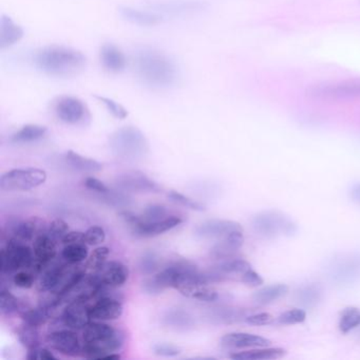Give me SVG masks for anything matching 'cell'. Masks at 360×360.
Segmentation results:
<instances>
[{
  "mask_svg": "<svg viewBox=\"0 0 360 360\" xmlns=\"http://www.w3.org/2000/svg\"><path fill=\"white\" fill-rule=\"evenodd\" d=\"M138 267L143 276H153L161 269V262L155 252L147 250L139 259Z\"/></svg>",
  "mask_w": 360,
  "mask_h": 360,
  "instance_id": "ab89813d",
  "label": "cell"
},
{
  "mask_svg": "<svg viewBox=\"0 0 360 360\" xmlns=\"http://www.w3.org/2000/svg\"><path fill=\"white\" fill-rule=\"evenodd\" d=\"M70 231L69 224L66 221L63 219H54L49 225H48L47 233L48 236L52 238L56 242H62L65 236Z\"/></svg>",
  "mask_w": 360,
  "mask_h": 360,
  "instance_id": "ee69618b",
  "label": "cell"
},
{
  "mask_svg": "<svg viewBox=\"0 0 360 360\" xmlns=\"http://www.w3.org/2000/svg\"><path fill=\"white\" fill-rule=\"evenodd\" d=\"M206 5L199 0H162L148 4V9L162 16H182L197 13L205 9Z\"/></svg>",
  "mask_w": 360,
  "mask_h": 360,
  "instance_id": "9a60e30c",
  "label": "cell"
},
{
  "mask_svg": "<svg viewBox=\"0 0 360 360\" xmlns=\"http://www.w3.org/2000/svg\"><path fill=\"white\" fill-rule=\"evenodd\" d=\"M34 261L33 248L16 238H9L0 250V274L8 276L24 269L30 271Z\"/></svg>",
  "mask_w": 360,
  "mask_h": 360,
  "instance_id": "5b68a950",
  "label": "cell"
},
{
  "mask_svg": "<svg viewBox=\"0 0 360 360\" xmlns=\"http://www.w3.org/2000/svg\"><path fill=\"white\" fill-rule=\"evenodd\" d=\"M46 231L47 229H46L45 221L39 217H32L28 220L14 221L8 233H11V237L26 243V242L34 241L37 236L46 233Z\"/></svg>",
  "mask_w": 360,
  "mask_h": 360,
  "instance_id": "ffe728a7",
  "label": "cell"
},
{
  "mask_svg": "<svg viewBox=\"0 0 360 360\" xmlns=\"http://www.w3.org/2000/svg\"><path fill=\"white\" fill-rule=\"evenodd\" d=\"M307 319V311L302 309H292L284 311L278 317V322L284 326H292V324L302 323Z\"/></svg>",
  "mask_w": 360,
  "mask_h": 360,
  "instance_id": "f6af8a7d",
  "label": "cell"
},
{
  "mask_svg": "<svg viewBox=\"0 0 360 360\" xmlns=\"http://www.w3.org/2000/svg\"><path fill=\"white\" fill-rule=\"evenodd\" d=\"M120 216L129 226L134 236L138 238L157 237L166 231L176 229L184 221L181 217L174 216V214H170V216L166 217L162 220L155 221V222H143L140 216L132 212H123L120 214Z\"/></svg>",
  "mask_w": 360,
  "mask_h": 360,
  "instance_id": "52a82bcc",
  "label": "cell"
},
{
  "mask_svg": "<svg viewBox=\"0 0 360 360\" xmlns=\"http://www.w3.org/2000/svg\"><path fill=\"white\" fill-rule=\"evenodd\" d=\"M163 324L176 330H188L195 328V320L188 311L184 309H170L164 315Z\"/></svg>",
  "mask_w": 360,
  "mask_h": 360,
  "instance_id": "83f0119b",
  "label": "cell"
},
{
  "mask_svg": "<svg viewBox=\"0 0 360 360\" xmlns=\"http://www.w3.org/2000/svg\"><path fill=\"white\" fill-rule=\"evenodd\" d=\"M65 162L69 167L79 172L86 174H96L103 170L102 163L91 159V158L84 157L79 153L73 150L66 151L64 155Z\"/></svg>",
  "mask_w": 360,
  "mask_h": 360,
  "instance_id": "4316f807",
  "label": "cell"
},
{
  "mask_svg": "<svg viewBox=\"0 0 360 360\" xmlns=\"http://www.w3.org/2000/svg\"><path fill=\"white\" fill-rule=\"evenodd\" d=\"M212 269L224 276L226 280L233 277H239L240 279V277L246 271L252 269V265L245 259L233 257V258L227 259V260L219 261Z\"/></svg>",
  "mask_w": 360,
  "mask_h": 360,
  "instance_id": "f1b7e54d",
  "label": "cell"
},
{
  "mask_svg": "<svg viewBox=\"0 0 360 360\" xmlns=\"http://www.w3.org/2000/svg\"><path fill=\"white\" fill-rule=\"evenodd\" d=\"M16 334H18V340L25 347H27L28 351L41 347L39 328L22 322V326L16 330Z\"/></svg>",
  "mask_w": 360,
  "mask_h": 360,
  "instance_id": "74e56055",
  "label": "cell"
},
{
  "mask_svg": "<svg viewBox=\"0 0 360 360\" xmlns=\"http://www.w3.org/2000/svg\"><path fill=\"white\" fill-rule=\"evenodd\" d=\"M106 240V231L100 225H94L84 233V242L89 246H98Z\"/></svg>",
  "mask_w": 360,
  "mask_h": 360,
  "instance_id": "bcb514c9",
  "label": "cell"
},
{
  "mask_svg": "<svg viewBox=\"0 0 360 360\" xmlns=\"http://www.w3.org/2000/svg\"><path fill=\"white\" fill-rule=\"evenodd\" d=\"M245 314V311L242 309L220 307V309H214L210 314V319L214 320L216 323H233V322L245 319L248 317Z\"/></svg>",
  "mask_w": 360,
  "mask_h": 360,
  "instance_id": "8d00e7d4",
  "label": "cell"
},
{
  "mask_svg": "<svg viewBox=\"0 0 360 360\" xmlns=\"http://www.w3.org/2000/svg\"><path fill=\"white\" fill-rule=\"evenodd\" d=\"M339 330L343 334H347L351 330L360 326V309L357 307H347L343 309L339 317Z\"/></svg>",
  "mask_w": 360,
  "mask_h": 360,
  "instance_id": "f35d334b",
  "label": "cell"
},
{
  "mask_svg": "<svg viewBox=\"0 0 360 360\" xmlns=\"http://www.w3.org/2000/svg\"><path fill=\"white\" fill-rule=\"evenodd\" d=\"M286 351L281 347H254L248 351L231 354L229 357L236 360H271L285 356Z\"/></svg>",
  "mask_w": 360,
  "mask_h": 360,
  "instance_id": "484cf974",
  "label": "cell"
},
{
  "mask_svg": "<svg viewBox=\"0 0 360 360\" xmlns=\"http://www.w3.org/2000/svg\"><path fill=\"white\" fill-rule=\"evenodd\" d=\"M33 63L39 71L50 77H70L86 68L87 58L75 48L50 45L34 52Z\"/></svg>",
  "mask_w": 360,
  "mask_h": 360,
  "instance_id": "7a4b0ae2",
  "label": "cell"
},
{
  "mask_svg": "<svg viewBox=\"0 0 360 360\" xmlns=\"http://www.w3.org/2000/svg\"><path fill=\"white\" fill-rule=\"evenodd\" d=\"M134 68L140 81L155 89H169L180 82V70L176 62L153 48H142L136 52Z\"/></svg>",
  "mask_w": 360,
  "mask_h": 360,
  "instance_id": "6da1fadb",
  "label": "cell"
},
{
  "mask_svg": "<svg viewBox=\"0 0 360 360\" xmlns=\"http://www.w3.org/2000/svg\"><path fill=\"white\" fill-rule=\"evenodd\" d=\"M109 254H110V250L106 246H100L96 248L94 252L90 255L89 258L87 260V264L86 267L91 269L92 271H98L105 263L107 262Z\"/></svg>",
  "mask_w": 360,
  "mask_h": 360,
  "instance_id": "b9f144b4",
  "label": "cell"
},
{
  "mask_svg": "<svg viewBox=\"0 0 360 360\" xmlns=\"http://www.w3.org/2000/svg\"><path fill=\"white\" fill-rule=\"evenodd\" d=\"M100 60L103 67L111 73L122 72L127 66L125 54L115 44L107 43L101 47Z\"/></svg>",
  "mask_w": 360,
  "mask_h": 360,
  "instance_id": "603a6c76",
  "label": "cell"
},
{
  "mask_svg": "<svg viewBox=\"0 0 360 360\" xmlns=\"http://www.w3.org/2000/svg\"><path fill=\"white\" fill-rule=\"evenodd\" d=\"M84 184L90 191H96V193H101V195H105V193L110 191L108 186L103 181L98 180V178H94V176L86 178V180L84 181Z\"/></svg>",
  "mask_w": 360,
  "mask_h": 360,
  "instance_id": "f5cc1de1",
  "label": "cell"
},
{
  "mask_svg": "<svg viewBox=\"0 0 360 360\" xmlns=\"http://www.w3.org/2000/svg\"><path fill=\"white\" fill-rule=\"evenodd\" d=\"M143 292L151 296H158L165 290V288L159 283L155 275L147 276L142 281Z\"/></svg>",
  "mask_w": 360,
  "mask_h": 360,
  "instance_id": "681fc988",
  "label": "cell"
},
{
  "mask_svg": "<svg viewBox=\"0 0 360 360\" xmlns=\"http://www.w3.org/2000/svg\"><path fill=\"white\" fill-rule=\"evenodd\" d=\"M328 275L335 283L345 285L360 279V252H347L335 257L328 266Z\"/></svg>",
  "mask_w": 360,
  "mask_h": 360,
  "instance_id": "30bf717a",
  "label": "cell"
},
{
  "mask_svg": "<svg viewBox=\"0 0 360 360\" xmlns=\"http://www.w3.org/2000/svg\"><path fill=\"white\" fill-rule=\"evenodd\" d=\"M252 229L259 236L267 239L279 236H292L297 231L296 224L277 210L259 212L252 219Z\"/></svg>",
  "mask_w": 360,
  "mask_h": 360,
  "instance_id": "8992f818",
  "label": "cell"
},
{
  "mask_svg": "<svg viewBox=\"0 0 360 360\" xmlns=\"http://www.w3.org/2000/svg\"><path fill=\"white\" fill-rule=\"evenodd\" d=\"M49 347L62 355L68 357H82L83 342L72 328L56 330L47 336Z\"/></svg>",
  "mask_w": 360,
  "mask_h": 360,
  "instance_id": "5bb4252c",
  "label": "cell"
},
{
  "mask_svg": "<svg viewBox=\"0 0 360 360\" xmlns=\"http://www.w3.org/2000/svg\"><path fill=\"white\" fill-rule=\"evenodd\" d=\"M240 281L243 282L246 285L252 286V288H258L264 282L263 278L252 267L240 277Z\"/></svg>",
  "mask_w": 360,
  "mask_h": 360,
  "instance_id": "816d5d0a",
  "label": "cell"
},
{
  "mask_svg": "<svg viewBox=\"0 0 360 360\" xmlns=\"http://www.w3.org/2000/svg\"><path fill=\"white\" fill-rule=\"evenodd\" d=\"M13 283L18 288H25V290L33 288L35 283V274L29 271V269L18 271V273L14 274Z\"/></svg>",
  "mask_w": 360,
  "mask_h": 360,
  "instance_id": "c3c4849f",
  "label": "cell"
},
{
  "mask_svg": "<svg viewBox=\"0 0 360 360\" xmlns=\"http://www.w3.org/2000/svg\"><path fill=\"white\" fill-rule=\"evenodd\" d=\"M109 147L115 157L124 161H139L146 157L149 142L140 128L124 126L109 138Z\"/></svg>",
  "mask_w": 360,
  "mask_h": 360,
  "instance_id": "277c9868",
  "label": "cell"
},
{
  "mask_svg": "<svg viewBox=\"0 0 360 360\" xmlns=\"http://www.w3.org/2000/svg\"><path fill=\"white\" fill-rule=\"evenodd\" d=\"M39 359L41 360H58V357L46 347H39Z\"/></svg>",
  "mask_w": 360,
  "mask_h": 360,
  "instance_id": "9f6ffc18",
  "label": "cell"
},
{
  "mask_svg": "<svg viewBox=\"0 0 360 360\" xmlns=\"http://www.w3.org/2000/svg\"><path fill=\"white\" fill-rule=\"evenodd\" d=\"M122 356L117 353H109L106 354V355L102 356L98 360H120L121 359Z\"/></svg>",
  "mask_w": 360,
  "mask_h": 360,
  "instance_id": "680465c9",
  "label": "cell"
},
{
  "mask_svg": "<svg viewBox=\"0 0 360 360\" xmlns=\"http://www.w3.org/2000/svg\"><path fill=\"white\" fill-rule=\"evenodd\" d=\"M51 314L52 311H50L49 309L43 307V305H39L37 309L30 307H27L20 315L22 317V322L39 328L51 317Z\"/></svg>",
  "mask_w": 360,
  "mask_h": 360,
  "instance_id": "d590c367",
  "label": "cell"
},
{
  "mask_svg": "<svg viewBox=\"0 0 360 360\" xmlns=\"http://www.w3.org/2000/svg\"><path fill=\"white\" fill-rule=\"evenodd\" d=\"M178 290L187 298L197 299L204 302H214L219 299L218 292L204 284H188Z\"/></svg>",
  "mask_w": 360,
  "mask_h": 360,
  "instance_id": "d6a6232c",
  "label": "cell"
},
{
  "mask_svg": "<svg viewBox=\"0 0 360 360\" xmlns=\"http://www.w3.org/2000/svg\"><path fill=\"white\" fill-rule=\"evenodd\" d=\"M115 185L122 191L136 193H159L161 185L139 170H128L117 176Z\"/></svg>",
  "mask_w": 360,
  "mask_h": 360,
  "instance_id": "4fadbf2b",
  "label": "cell"
},
{
  "mask_svg": "<svg viewBox=\"0 0 360 360\" xmlns=\"http://www.w3.org/2000/svg\"><path fill=\"white\" fill-rule=\"evenodd\" d=\"M124 307L119 295H107L90 307V318L96 321H115L123 315Z\"/></svg>",
  "mask_w": 360,
  "mask_h": 360,
  "instance_id": "2e32d148",
  "label": "cell"
},
{
  "mask_svg": "<svg viewBox=\"0 0 360 360\" xmlns=\"http://www.w3.org/2000/svg\"><path fill=\"white\" fill-rule=\"evenodd\" d=\"M139 216L143 222H155V221L162 220L170 214L166 206L162 205V204H149L144 208L142 214Z\"/></svg>",
  "mask_w": 360,
  "mask_h": 360,
  "instance_id": "60d3db41",
  "label": "cell"
},
{
  "mask_svg": "<svg viewBox=\"0 0 360 360\" xmlns=\"http://www.w3.org/2000/svg\"><path fill=\"white\" fill-rule=\"evenodd\" d=\"M83 353L82 357L98 360L102 356L115 353L125 342L124 333L105 321L91 320L82 334Z\"/></svg>",
  "mask_w": 360,
  "mask_h": 360,
  "instance_id": "3957f363",
  "label": "cell"
},
{
  "mask_svg": "<svg viewBox=\"0 0 360 360\" xmlns=\"http://www.w3.org/2000/svg\"><path fill=\"white\" fill-rule=\"evenodd\" d=\"M221 345L229 349H254L271 345V341L259 335L250 333L233 332L225 334L221 338Z\"/></svg>",
  "mask_w": 360,
  "mask_h": 360,
  "instance_id": "44dd1931",
  "label": "cell"
},
{
  "mask_svg": "<svg viewBox=\"0 0 360 360\" xmlns=\"http://www.w3.org/2000/svg\"><path fill=\"white\" fill-rule=\"evenodd\" d=\"M119 12L123 20L130 24L136 25V26H157V25L161 24L164 20V16L150 9H136V8L124 6V7H120Z\"/></svg>",
  "mask_w": 360,
  "mask_h": 360,
  "instance_id": "7402d4cb",
  "label": "cell"
},
{
  "mask_svg": "<svg viewBox=\"0 0 360 360\" xmlns=\"http://www.w3.org/2000/svg\"><path fill=\"white\" fill-rule=\"evenodd\" d=\"M47 181V172L39 168H18L6 172L0 178L3 191H28L41 186Z\"/></svg>",
  "mask_w": 360,
  "mask_h": 360,
  "instance_id": "ba28073f",
  "label": "cell"
},
{
  "mask_svg": "<svg viewBox=\"0 0 360 360\" xmlns=\"http://www.w3.org/2000/svg\"><path fill=\"white\" fill-rule=\"evenodd\" d=\"M89 256V250L85 242L66 244L62 250V258L68 264H79Z\"/></svg>",
  "mask_w": 360,
  "mask_h": 360,
  "instance_id": "836d02e7",
  "label": "cell"
},
{
  "mask_svg": "<svg viewBox=\"0 0 360 360\" xmlns=\"http://www.w3.org/2000/svg\"><path fill=\"white\" fill-rule=\"evenodd\" d=\"M52 110L56 117L67 125H83L89 123L91 113L87 105L79 98L60 96L52 101Z\"/></svg>",
  "mask_w": 360,
  "mask_h": 360,
  "instance_id": "9c48e42d",
  "label": "cell"
},
{
  "mask_svg": "<svg viewBox=\"0 0 360 360\" xmlns=\"http://www.w3.org/2000/svg\"><path fill=\"white\" fill-rule=\"evenodd\" d=\"M153 353L162 357H176L181 354V349L170 343H157L153 345Z\"/></svg>",
  "mask_w": 360,
  "mask_h": 360,
  "instance_id": "f907efd6",
  "label": "cell"
},
{
  "mask_svg": "<svg viewBox=\"0 0 360 360\" xmlns=\"http://www.w3.org/2000/svg\"><path fill=\"white\" fill-rule=\"evenodd\" d=\"M359 328H360V326H359Z\"/></svg>",
  "mask_w": 360,
  "mask_h": 360,
  "instance_id": "91938a15",
  "label": "cell"
},
{
  "mask_svg": "<svg viewBox=\"0 0 360 360\" xmlns=\"http://www.w3.org/2000/svg\"><path fill=\"white\" fill-rule=\"evenodd\" d=\"M79 242H84V233H82V231H69L63 239L62 243L66 245V244L79 243Z\"/></svg>",
  "mask_w": 360,
  "mask_h": 360,
  "instance_id": "11a10c76",
  "label": "cell"
},
{
  "mask_svg": "<svg viewBox=\"0 0 360 360\" xmlns=\"http://www.w3.org/2000/svg\"><path fill=\"white\" fill-rule=\"evenodd\" d=\"M351 198L354 201L360 203V183L359 184L354 185L351 191Z\"/></svg>",
  "mask_w": 360,
  "mask_h": 360,
  "instance_id": "6f0895ef",
  "label": "cell"
},
{
  "mask_svg": "<svg viewBox=\"0 0 360 360\" xmlns=\"http://www.w3.org/2000/svg\"><path fill=\"white\" fill-rule=\"evenodd\" d=\"M24 301L20 300L15 295L12 294L9 290L3 288L0 292V311L4 315H12V314H20L27 309Z\"/></svg>",
  "mask_w": 360,
  "mask_h": 360,
  "instance_id": "e575fe53",
  "label": "cell"
},
{
  "mask_svg": "<svg viewBox=\"0 0 360 360\" xmlns=\"http://www.w3.org/2000/svg\"><path fill=\"white\" fill-rule=\"evenodd\" d=\"M243 231H235L225 237L221 238L217 243L210 248V257L214 261L227 260L237 257L240 248L243 246Z\"/></svg>",
  "mask_w": 360,
  "mask_h": 360,
  "instance_id": "d6986e66",
  "label": "cell"
},
{
  "mask_svg": "<svg viewBox=\"0 0 360 360\" xmlns=\"http://www.w3.org/2000/svg\"><path fill=\"white\" fill-rule=\"evenodd\" d=\"M47 134L48 128L46 126L29 124L18 130L11 136V141L14 144H30L45 138Z\"/></svg>",
  "mask_w": 360,
  "mask_h": 360,
  "instance_id": "4dcf8cb0",
  "label": "cell"
},
{
  "mask_svg": "<svg viewBox=\"0 0 360 360\" xmlns=\"http://www.w3.org/2000/svg\"><path fill=\"white\" fill-rule=\"evenodd\" d=\"M309 96L323 100L360 98V79L320 84L309 89Z\"/></svg>",
  "mask_w": 360,
  "mask_h": 360,
  "instance_id": "7c38bea8",
  "label": "cell"
},
{
  "mask_svg": "<svg viewBox=\"0 0 360 360\" xmlns=\"http://www.w3.org/2000/svg\"><path fill=\"white\" fill-rule=\"evenodd\" d=\"M72 264H52V262L41 273L39 280V290L48 292L53 290L70 271Z\"/></svg>",
  "mask_w": 360,
  "mask_h": 360,
  "instance_id": "cb8c5ba5",
  "label": "cell"
},
{
  "mask_svg": "<svg viewBox=\"0 0 360 360\" xmlns=\"http://www.w3.org/2000/svg\"><path fill=\"white\" fill-rule=\"evenodd\" d=\"M288 292V286L286 284H271L260 288L252 295V300L260 305L271 304L281 297L285 296Z\"/></svg>",
  "mask_w": 360,
  "mask_h": 360,
  "instance_id": "1f68e13d",
  "label": "cell"
},
{
  "mask_svg": "<svg viewBox=\"0 0 360 360\" xmlns=\"http://www.w3.org/2000/svg\"><path fill=\"white\" fill-rule=\"evenodd\" d=\"M323 288L319 283H309L298 288L295 299L305 309H313L321 301Z\"/></svg>",
  "mask_w": 360,
  "mask_h": 360,
  "instance_id": "f546056e",
  "label": "cell"
},
{
  "mask_svg": "<svg viewBox=\"0 0 360 360\" xmlns=\"http://www.w3.org/2000/svg\"><path fill=\"white\" fill-rule=\"evenodd\" d=\"M235 231H243L240 223L223 219H212L205 221L195 227V233L198 237L203 239H221Z\"/></svg>",
  "mask_w": 360,
  "mask_h": 360,
  "instance_id": "ac0fdd59",
  "label": "cell"
},
{
  "mask_svg": "<svg viewBox=\"0 0 360 360\" xmlns=\"http://www.w3.org/2000/svg\"><path fill=\"white\" fill-rule=\"evenodd\" d=\"M130 271L121 261H107L94 275L88 277L89 283L94 288H117L124 285L129 279Z\"/></svg>",
  "mask_w": 360,
  "mask_h": 360,
  "instance_id": "8fae6325",
  "label": "cell"
},
{
  "mask_svg": "<svg viewBox=\"0 0 360 360\" xmlns=\"http://www.w3.org/2000/svg\"><path fill=\"white\" fill-rule=\"evenodd\" d=\"M94 98L100 101V102L106 107L107 110H108L113 117H117V119L124 120L128 117V111L126 110L125 107L122 106L120 103L115 102L112 98H105V96H94Z\"/></svg>",
  "mask_w": 360,
  "mask_h": 360,
  "instance_id": "7dc6e473",
  "label": "cell"
},
{
  "mask_svg": "<svg viewBox=\"0 0 360 360\" xmlns=\"http://www.w3.org/2000/svg\"><path fill=\"white\" fill-rule=\"evenodd\" d=\"M25 31L22 26L16 24L11 18L1 15L0 18V49L11 47L24 37Z\"/></svg>",
  "mask_w": 360,
  "mask_h": 360,
  "instance_id": "d4e9b609",
  "label": "cell"
},
{
  "mask_svg": "<svg viewBox=\"0 0 360 360\" xmlns=\"http://www.w3.org/2000/svg\"><path fill=\"white\" fill-rule=\"evenodd\" d=\"M58 242L54 241L47 233H41L33 241V250H34L35 261L32 269L34 274H41L58 255Z\"/></svg>",
  "mask_w": 360,
  "mask_h": 360,
  "instance_id": "e0dca14e",
  "label": "cell"
},
{
  "mask_svg": "<svg viewBox=\"0 0 360 360\" xmlns=\"http://www.w3.org/2000/svg\"><path fill=\"white\" fill-rule=\"evenodd\" d=\"M167 197L169 198L170 201L174 203L179 204V205L184 206V207L189 208V210H195V212H204L206 210L205 206L191 198L186 197L183 193H179L176 191H168Z\"/></svg>",
  "mask_w": 360,
  "mask_h": 360,
  "instance_id": "7bdbcfd3",
  "label": "cell"
},
{
  "mask_svg": "<svg viewBox=\"0 0 360 360\" xmlns=\"http://www.w3.org/2000/svg\"><path fill=\"white\" fill-rule=\"evenodd\" d=\"M273 319V316L271 314L263 311V313L252 314V315L248 316L245 318V321L252 324V326H266V324L271 323Z\"/></svg>",
  "mask_w": 360,
  "mask_h": 360,
  "instance_id": "db71d44e",
  "label": "cell"
}]
</instances>
